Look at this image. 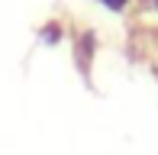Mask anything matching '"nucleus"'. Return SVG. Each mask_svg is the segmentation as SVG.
I'll return each instance as SVG.
<instances>
[{
	"mask_svg": "<svg viewBox=\"0 0 158 155\" xmlns=\"http://www.w3.org/2000/svg\"><path fill=\"white\" fill-rule=\"evenodd\" d=\"M103 3H110V6H113V10H116V6H123V3H126V0H103Z\"/></svg>",
	"mask_w": 158,
	"mask_h": 155,
	"instance_id": "obj_1",
	"label": "nucleus"
}]
</instances>
